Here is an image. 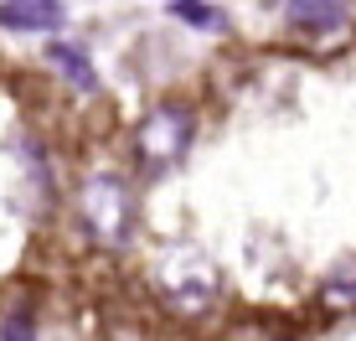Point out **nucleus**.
<instances>
[{"label":"nucleus","instance_id":"f257e3e1","mask_svg":"<svg viewBox=\"0 0 356 341\" xmlns=\"http://www.w3.org/2000/svg\"><path fill=\"white\" fill-rule=\"evenodd\" d=\"M150 290L161 295L165 310L176 315H207L222 300V269H217V259L207 248H196V243H165V248H155L150 259Z\"/></svg>","mask_w":356,"mask_h":341},{"label":"nucleus","instance_id":"f03ea898","mask_svg":"<svg viewBox=\"0 0 356 341\" xmlns=\"http://www.w3.org/2000/svg\"><path fill=\"white\" fill-rule=\"evenodd\" d=\"M78 223L98 248H124L140 223V197L119 170H93L78 181Z\"/></svg>","mask_w":356,"mask_h":341},{"label":"nucleus","instance_id":"7ed1b4c3","mask_svg":"<svg viewBox=\"0 0 356 341\" xmlns=\"http://www.w3.org/2000/svg\"><path fill=\"white\" fill-rule=\"evenodd\" d=\"M196 140V114L186 104H155L150 114L134 125V155L145 161V170H170L186 161Z\"/></svg>","mask_w":356,"mask_h":341},{"label":"nucleus","instance_id":"20e7f679","mask_svg":"<svg viewBox=\"0 0 356 341\" xmlns=\"http://www.w3.org/2000/svg\"><path fill=\"white\" fill-rule=\"evenodd\" d=\"M351 0H284V21L300 36H341L351 26Z\"/></svg>","mask_w":356,"mask_h":341},{"label":"nucleus","instance_id":"39448f33","mask_svg":"<svg viewBox=\"0 0 356 341\" xmlns=\"http://www.w3.org/2000/svg\"><path fill=\"white\" fill-rule=\"evenodd\" d=\"M0 26L36 36V31H57L67 26V6L63 0H0Z\"/></svg>","mask_w":356,"mask_h":341},{"label":"nucleus","instance_id":"423d86ee","mask_svg":"<svg viewBox=\"0 0 356 341\" xmlns=\"http://www.w3.org/2000/svg\"><path fill=\"white\" fill-rule=\"evenodd\" d=\"M315 300L330 310V315H351L356 310V253L346 259H336L321 279V290H315Z\"/></svg>","mask_w":356,"mask_h":341},{"label":"nucleus","instance_id":"0eeeda50","mask_svg":"<svg viewBox=\"0 0 356 341\" xmlns=\"http://www.w3.org/2000/svg\"><path fill=\"white\" fill-rule=\"evenodd\" d=\"M47 63L63 72V78H67L78 93H98V72H93V63H88V52H83V47L52 42V47H47Z\"/></svg>","mask_w":356,"mask_h":341},{"label":"nucleus","instance_id":"6e6552de","mask_svg":"<svg viewBox=\"0 0 356 341\" xmlns=\"http://www.w3.org/2000/svg\"><path fill=\"white\" fill-rule=\"evenodd\" d=\"M170 16L191 21L196 31H227V16L217 6H207V0H170Z\"/></svg>","mask_w":356,"mask_h":341},{"label":"nucleus","instance_id":"1a4fd4ad","mask_svg":"<svg viewBox=\"0 0 356 341\" xmlns=\"http://www.w3.org/2000/svg\"><path fill=\"white\" fill-rule=\"evenodd\" d=\"M0 341H36V315H26V310L6 315V326H0Z\"/></svg>","mask_w":356,"mask_h":341}]
</instances>
